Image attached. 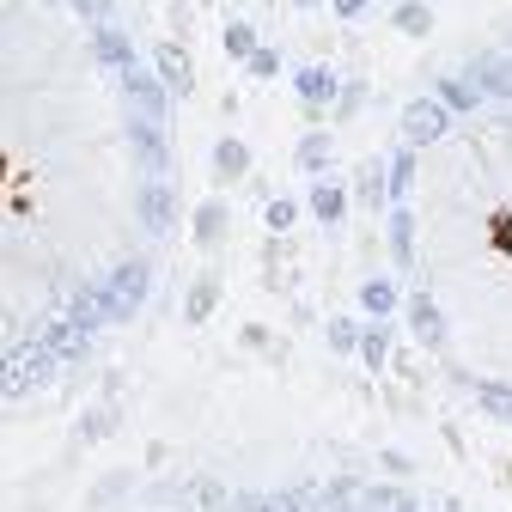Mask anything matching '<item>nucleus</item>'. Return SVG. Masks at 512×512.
Instances as JSON below:
<instances>
[{"label":"nucleus","mask_w":512,"mask_h":512,"mask_svg":"<svg viewBox=\"0 0 512 512\" xmlns=\"http://www.w3.org/2000/svg\"><path fill=\"white\" fill-rule=\"evenodd\" d=\"M141 281H147V275H141V263H128V269L116 275V287H104V299H110L116 311H128V305H135V293H141Z\"/></svg>","instance_id":"1"},{"label":"nucleus","mask_w":512,"mask_h":512,"mask_svg":"<svg viewBox=\"0 0 512 512\" xmlns=\"http://www.w3.org/2000/svg\"><path fill=\"white\" fill-rule=\"evenodd\" d=\"M445 128V116H439V104H415V116H409V141H433Z\"/></svg>","instance_id":"2"},{"label":"nucleus","mask_w":512,"mask_h":512,"mask_svg":"<svg viewBox=\"0 0 512 512\" xmlns=\"http://www.w3.org/2000/svg\"><path fill=\"white\" fill-rule=\"evenodd\" d=\"M409 317H415V330L439 348L445 342V330H439V311H433V299H409Z\"/></svg>","instance_id":"3"},{"label":"nucleus","mask_w":512,"mask_h":512,"mask_svg":"<svg viewBox=\"0 0 512 512\" xmlns=\"http://www.w3.org/2000/svg\"><path fill=\"white\" fill-rule=\"evenodd\" d=\"M214 159H220V177H238V171H244V147H238V141H220Z\"/></svg>","instance_id":"4"},{"label":"nucleus","mask_w":512,"mask_h":512,"mask_svg":"<svg viewBox=\"0 0 512 512\" xmlns=\"http://www.w3.org/2000/svg\"><path fill=\"white\" fill-rule=\"evenodd\" d=\"M391 305H397L391 281H372V287H366V311H378V317H384V311H391Z\"/></svg>","instance_id":"5"},{"label":"nucleus","mask_w":512,"mask_h":512,"mask_svg":"<svg viewBox=\"0 0 512 512\" xmlns=\"http://www.w3.org/2000/svg\"><path fill=\"white\" fill-rule=\"evenodd\" d=\"M171 220V196L165 189H147V226H165Z\"/></svg>","instance_id":"6"},{"label":"nucleus","mask_w":512,"mask_h":512,"mask_svg":"<svg viewBox=\"0 0 512 512\" xmlns=\"http://www.w3.org/2000/svg\"><path fill=\"white\" fill-rule=\"evenodd\" d=\"M311 214H317V220H336V214H342V196H336V189H317V196H311Z\"/></svg>","instance_id":"7"},{"label":"nucleus","mask_w":512,"mask_h":512,"mask_svg":"<svg viewBox=\"0 0 512 512\" xmlns=\"http://www.w3.org/2000/svg\"><path fill=\"white\" fill-rule=\"evenodd\" d=\"M409 238H415V232H409V214H397V220H391V244H397L403 263H409Z\"/></svg>","instance_id":"8"},{"label":"nucleus","mask_w":512,"mask_h":512,"mask_svg":"<svg viewBox=\"0 0 512 512\" xmlns=\"http://www.w3.org/2000/svg\"><path fill=\"white\" fill-rule=\"evenodd\" d=\"M196 232H202V238H220V232H226V214H220V208H202Z\"/></svg>","instance_id":"9"},{"label":"nucleus","mask_w":512,"mask_h":512,"mask_svg":"<svg viewBox=\"0 0 512 512\" xmlns=\"http://www.w3.org/2000/svg\"><path fill=\"white\" fill-rule=\"evenodd\" d=\"M299 92L305 98H330V74H299Z\"/></svg>","instance_id":"10"},{"label":"nucleus","mask_w":512,"mask_h":512,"mask_svg":"<svg viewBox=\"0 0 512 512\" xmlns=\"http://www.w3.org/2000/svg\"><path fill=\"white\" fill-rule=\"evenodd\" d=\"M208 305H214V281H202V287H196V293H189V317H202V311H208Z\"/></svg>","instance_id":"11"},{"label":"nucleus","mask_w":512,"mask_h":512,"mask_svg":"<svg viewBox=\"0 0 512 512\" xmlns=\"http://www.w3.org/2000/svg\"><path fill=\"white\" fill-rule=\"evenodd\" d=\"M299 165H324V135H311V141L299 147Z\"/></svg>","instance_id":"12"},{"label":"nucleus","mask_w":512,"mask_h":512,"mask_svg":"<svg viewBox=\"0 0 512 512\" xmlns=\"http://www.w3.org/2000/svg\"><path fill=\"white\" fill-rule=\"evenodd\" d=\"M269 226L287 232V226H293V202H275V208H269Z\"/></svg>","instance_id":"13"},{"label":"nucleus","mask_w":512,"mask_h":512,"mask_svg":"<svg viewBox=\"0 0 512 512\" xmlns=\"http://www.w3.org/2000/svg\"><path fill=\"white\" fill-rule=\"evenodd\" d=\"M409 171H415V165H409V159H397V171H391V189H397V196L409 189Z\"/></svg>","instance_id":"14"},{"label":"nucleus","mask_w":512,"mask_h":512,"mask_svg":"<svg viewBox=\"0 0 512 512\" xmlns=\"http://www.w3.org/2000/svg\"><path fill=\"white\" fill-rule=\"evenodd\" d=\"M330 342H336V348H354V324H348V317H342V324L330 330Z\"/></svg>","instance_id":"15"},{"label":"nucleus","mask_w":512,"mask_h":512,"mask_svg":"<svg viewBox=\"0 0 512 512\" xmlns=\"http://www.w3.org/2000/svg\"><path fill=\"white\" fill-rule=\"evenodd\" d=\"M336 7H342V13H360V0H336Z\"/></svg>","instance_id":"16"}]
</instances>
